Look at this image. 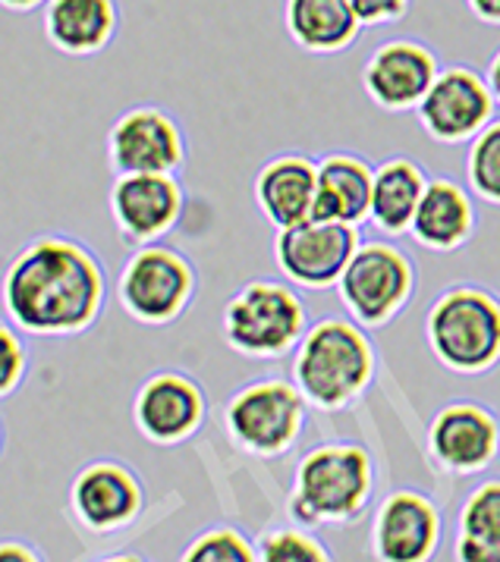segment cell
<instances>
[{"instance_id":"6da1fadb","label":"cell","mask_w":500,"mask_h":562,"mask_svg":"<svg viewBox=\"0 0 500 562\" xmlns=\"http://www.w3.org/2000/svg\"><path fill=\"white\" fill-rule=\"evenodd\" d=\"M108 270L82 239L47 233L25 243L0 277L7 321L29 337H79L108 305Z\"/></svg>"},{"instance_id":"7a4b0ae2","label":"cell","mask_w":500,"mask_h":562,"mask_svg":"<svg viewBox=\"0 0 500 562\" xmlns=\"http://www.w3.org/2000/svg\"><path fill=\"white\" fill-rule=\"evenodd\" d=\"M375 371V342L349 315L315 321L293 352V383L319 412H343L359 403Z\"/></svg>"},{"instance_id":"3957f363","label":"cell","mask_w":500,"mask_h":562,"mask_svg":"<svg viewBox=\"0 0 500 562\" xmlns=\"http://www.w3.org/2000/svg\"><path fill=\"white\" fill-rule=\"evenodd\" d=\"M375 494L371 452L334 440L312 447L299 459L290 487V516L302 528L349 525L363 516Z\"/></svg>"},{"instance_id":"277c9868","label":"cell","mask_w":500,"mask_h":562,"mask_svg":"<svg viewBox=\"0 0 500 562\" xmlns=\"http://www.w3.org/2000/svg\"><path fill=\"white\" fill-rule=\"evenodd\" d=\"M309 308L299 286L255 277L230 295L221 315L224 342L243 359L274 361L293 356L309 330Z\"/></svg>"},{"instance_id":"5b68a950","label":"cell","mask_w":500,"mask_h":562,"mask_svg":"<svg viewBox=\"0 0 500 562\" xmlns=\"http://www.w3.org/2000/svg\"><path fill=\"white\" fill-rule=\"evenodd\" d=\"M425 342L454 374H488L500 364V299L459 283L437 295L425 315Z\"/></svg>"},{"instance_id":"8992f818","label":"cell","mask_w":500,"mask_h":562,"mask_svg":"<svg viewBox=\"0 0 500 562\" xmlns=\"http://www.w3.org/2000/svg\"><path fill=\"white\" fill-rule=\"evenodd\" d=\"M309 408L302 390L287 378H255L243 383L224 405L227 437L249 456L277 459L299 443Z\"/></svg>"},{"instance_id":"52a82bcc","label":"cell","mask_w":500,"mask_h":562,"mask_svg":"<svg viewBox=\"0 0 500 562\" xmlns=\"http://www.w3.org/2000/svg\"><path fill=\"white\" fill-rule=\"evenodd\" d=\"M199 293L196 265L180 248L152 243L133 248L116 277V299L123 312L145 327H167L180 321Z\"/></svg>"},{"instance_id":"ba28073f","label":"cell","mask_w":500,"mask_h":562,"mask_svg":"<svg viewBox=\"0 0 500 562\" xmlns=\"http://www.w3.org/2000/svg\"><path fill=\"white\" fill-rule=\"evenodd\" d=\"M412 293L415 265L403 248L387 239H365L337 283L343 312L365 330L390 324L410 305Z\"/></svg>"},{"instance_id":"9c48e42d","label":"cell","mask_w":500,"mask_h":562,"mask_svg":"<svg viewBox=\"0 0 500 562\" xmlns=\"http://www.w3.org/2000/svg\"><path fill=\"white\" fill-rule=\"evenodd\" d=\"M363 246L359 226L341 221L309 217L302 224L277 229L274 236V265L287 283L299 290H337L343 270Z\"/></svg>"},{"instance_id":"30bf717a","label":"cell","mask_w":500,"mask_h":562,"mask_svg":"<svg viewBox=\"0 0 500 562\" xmlns=\"http://www.w3.org/2000/svg\"><path fill=\"white\" fill-rule=\"evenodd\" d=\"M186 155L189 145L180 120L158 104H136L120 113L108 130V164L114 177L180 173Z\"/></svg>"},{"instance_id":"8fae6325","label":"cell","mask_w":500,"mask_h":562,"mask_svg":"<svg viewBox=\"0 0 500 562\" xmlns=\"http://www.w3.org/2000/svg\"><path fill=\"white\" fill-rule=\"evenodd\" d=\"M429 456L456 477L488 472L500 459V418L478 400H451L429 422Z\"/></svg>"},{"instance_id":"7c38bea8","label":"cell","mask_w":500,"mask_h":562,"mask_svg":"<svg viewBox=\"0 0 500 562\" xmlns=\"http://www.w3.org/2000/svg\"><path fill=\"white\" fill-rule=\"evenodd\" d=\"M111 221L126 246H152L170 236L186 211V189L177 173H126L111 186Z\"/></svg>"},{"instance_id":"4fadbf2b","label":"cell","mask_w":500,"mask_h":562,"mask_svg":"<svg viewBox=\"0 0 500 562\" xmlns=\"http://www.w3.org/2000/svg\"><path fill=\"white\" fill-rule=\"evenodd\" d=\"M498 111V101L488 89V79L473 67H444L434 86L419 104V123L429 138L441 145L473 142Z\"/></svg>"},{"instance_id":"5bb4252c","label":"cell","mask_w":500,"mask_h":562,"mask_svg":"<svg viewBox=\"0 0 500 562\" xmlns=\"http://www.w3.org/2000/svg\"><path fill=\"white\" fill-rule=\"evenodd\" d=\"M444 538V518L432 496L400 487L375 509L371 557L375 562H432Z\"/></svg>"},{"instance_id":"9a60e30c","label":"cell","mask_w":500,"mask_h":562,"mask_svg":"<svg viewBox=\"0 0 500 562\" xmlns=\"http://www.w3.org/2000/svg\"><path fill=\"white\" fill-rule=\"evenodd\" d=\"M208 396L202 383L182 371L164 368L148 374L133 400V422L138 434L160 447L189 440L205 425Z\"/></svg>"},{"instance_id":"2e32d148","label":"cell","mask_w":500,"mask_h":562,"mask_svg":"<svg viewBox=\"0 0 500 562\" xmlns=\"http://www.w3.org/2000/svg\"><path fill=\"white\" fill-rule=\"evenodd\" d=\"M441 72L437 54L415 38H390L371 50L363 67V89L387 113L419 111Z\"/></svg>"},{"instance_id":"e0dca14e","label":"cell","mask_w":500,"mask_h":562,"mask_svg":"<svg viewBox=\"0 0 500 562\" xmlns=\"http://www.w3.org/2000/svg\"><path fill=\"white\" fill-rule=\"evenodd\" d=\"M69 503L86 528L108 535L136 521L145 509V491L133 469L114 459H101L76 474Z\"/></svg>"},{"instance_id":"ac0fdd59","label":"cell","mask_w":500,"mask_h":562,"mask_svg":"<svg viewBox=\"0 0 500 562\" xmlns=\"http://www.w3.org/2000/svg\"><path fill=\"white\" fill-rule=\"evenodd\" d=\"M315 189H319V160L302 151H280L268 158L255 180V207L274 229L302 224L315 217Z\"/></svg>"},{"instance_id":"d6986e66","label":"cell","mask_w":500,"mask_h":562,"mask_svg":"<svg viewBox=\"0 0 500 562\" xmlns=\"http://www.w3.org/2000/svg\"><path fill=\"white\" fill-rule=\"evenodd\" d=\"M478 226V199L466 182L454 177H432L425 195L415 207L410 236L429 251H456L463 248Z\"/></svg>"},{"instance_id":"ffe728a7","label":"cell","mask_w":500,"mask_h":562,"mask_svg":"<svg viewBox=\"0 0 500 562\" xmlns=\"http://www.w3.org/2000/svg\"><path fill=\"white\" fill-rule=\"evenodd\" d=\"M47 45L64 57H98L120 32L116 0H47L42 10Z\"/></svg>"},{"instance_id":"44dd1931","label":"cell","mask_w":500,"mask_h":562,"mask_svg":"<svg viewBox=\"0 0 500 562\" xmlns=\"http://www.w3.org/2000/svg\"><path fill=\"white\" fill-rule=\"evenodd\" d=\"M284 29L305 54L337 57L363 38L365 25L349 0H287Z\"/></svg>"},{"instance_id":"7402d4cb","label":"cell","mask_w":500,"mask_h":562,"mask_svg":"<svg viewBox=\"0 0 500 562\" xmlns=\"http://www.w3.org/2000/svg\"><path fill=\"white\" fill-rule=\"evenodd\" d=\"M375 167L353 151H331L319 158L315 217L363 226L371 214Z\"/></svg>"},{"instance_id":"603a6c76","label":"cell","mask_w":500,"mask_h":562,"mask_svg":"<svg viewBox=\"0 0 500 562\" xmlns=\"http://www.w3.org/2000/svg\"><path fill=\"white\" fill-rule=\"evenodd\" d=\"M429 180L432 177L412 158H387L375 167V189H371L368 221L381 229V236L410 233L415 207L425 195Z\"/></svg>"},{"instance_id":"cb8c5ba5","label":"cell","mask_w":500,"mask_h":562,"mask_svg":"<svg viewBox=\"0 0 500 562\" xmlns=\"http://www.w3.org/2000/svg\"><path fill=\"white\" fill-rule=\"evenodd\" d=\"M454 562H500V481H481L463 499L456 513Z\"/></svg>"},{"instance_id":"d4e9b609","label":"cell","mask_w":500,"mask_h":562,"mask_svg":"<svg viewBox=\"0 0 500 562\" xmlns=\"http://www.w3.org/2000/svg\"><path fill=\"white\" fill-rule=\"evenodd\" d=\"M466 186L481 204L500 207V116H495L469 142L466 151Z\"/></svg>"},{"instance_id":"484cf974","label":"cell","mask_w":500,"mask_h":562,"mask_svg":"<svg viewBox=\"0 0 500 562\" xmlns=\"http://www.w3.org/2000/svg\"><path fill=\"white\" fill-rule=\"evenodd\" d=\"M180 562H258V547L246 531L233 525H214L189 540Z\"/></svg>"},{"instance_id":"4316f807","label":"cell","mask_w":500,"mask_h":562,"mask_svg":"<svg viewBox=\"0 0 500 562\" xmlns=\"http://www.w3.org/2000/svg\"><path fill=\"white\" fill-rule=\"evenodd\" d=\"M258 562H334L315 528H274L258 540Z\"/></svg>"},{"instance_id":"83f0119b","label":"cell","mask_w":500,"mask_h":562,"mask_svg":"<svg viewBox=\"0 0 500 562\" xmlns=\"http://www.w3.org/2000/svg\"><path fill=\"white\" fill-rule=\"evenodd\" d=\"M29 374V349L13 321H0V400L16 393Z\"/></svg>"},{"instance_id":"f1b7e54d","label":"cell","mask_w":500,"mask_h":562,"mask_svg":"<svg viewBox=\"0 0 500 562\" xmlns=\"http://www.w3.org/2000/svg\"><path fill=\"white\" fill-rule=\"evenodd\" d=\"M365 29L400 23L412 10V0H349Z\"/></svg>"},{"instance_id":"f546056e","label":"cell","mask_w":500,"mask_h":562,"mask_svg":"<svg viewBox=\"0 0 500 562\" xmlns=\"http://www.w3.org/2000/svg\"><path fill=\"white\" fill-rule=\"evenodd\" d=\"M466 7L478 23L500 25V0H466Z\"/></svg>"},{"instance_id":"4dcf8cb0","label":"cell","mask_w":500,"mask_h":562,"mask_svg":"<svg viewBox=\"0 0 500 562\" xmlns=\"http://www.w3.org/2000/svg\"><path fill=\"white\" fill-rule=\"evenodd\" d=\"M0 562H42V560H38V553H35V550H29L25 543H13V540H7V543H0Z\"/></svg>"},{"instance_id":"1f68e13d","label":"cell","mask_w":500,"mask_h":562,"mask_svg":"<svg viewBox=\"0 0 500 562\" xmlns=\"http://www.w3.org/2000/svg\"><path fill=\"white\" fill-rule=\"evenodd\" d=\"M485 79H488V89L495 94V101H498L500 108V47L491 54V64L485 69Z\"/></svg>"},{"instance_id":"d6a6232c","label":"cell","mask_w":500,"mask_h":562,"mask_svg":"<svg viewBox=\"0 0 500 562\" xmlns=\"http://www.w3.org/2000/svg\"><path fill=\"white\" fill-rule=\"evenodd\" d=\"M47 0H0L3 10L10 13H32V10H45Z\"/></svg>"},{"instance_id":"836d02e7","label":"cell","mask_w":500,"mask_h":562,"mask_svg":"<svg viewBox=\"0 0 500 562\" xmlns=\"http://www.w3.org/2000/svg\"><path fill=\"white\" fill-rule=\"evenodd\" d=\"M101 562H145L136 553H120V557H111V560H101Z\"/></svg>"}]
</instances>
